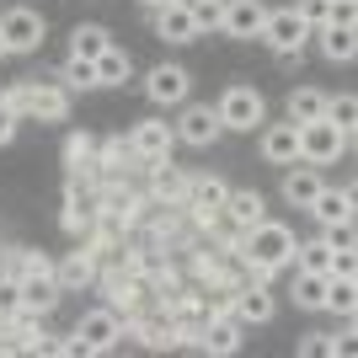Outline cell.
<instances>
[{
	"instance_id": "1",
	"label": "cell",
	"mask_w": 358,
	"mask_h": 358,
	"mask_svg": "<svg viewBox=\"0 0 358 358\" xmlns=\"http://www.w3.org/2000/svg\"><path fill=\"white\" fill-rule=\"evenodd\" d=\"M294 230L289 224H278V220H257L252 230H241V246H236V257L252 268V278L257 284H268L278 268H289L294 262Z\"/></svg>"
},
{
	"instance_id": "2",
	"label": "cell",
	"mask_w": 358,
	"mask_h": 358,
	"mask_svg": "<svg viewBox=\"0 0 358 358\" xmlns=\"http://www.w3.org/2000/svg\"><path fill=\"white\" fill-rule=\"evenodd\" d=\"M123 337V327H118V310H86L80 321H75V331H70V353L75 358H86V353H107V348Z\"/></svg>"
},
{
	"instance_id": "3",
	"label": "cell",
	"mask_w": 358,
	"mask_h": 358,
	"mask_svg": "<svg viewBox=\"0 0 358 358\" xmlns=\"http://www.w3.org/2000/svg\"><path fill=\"white\" fill-rule=\"evenodd\" d=\"M343 150H348V134H343L331 118L299 123V161H305V166H331Z\"/></svg>"
},
{
	"instance_id": "4",
	"label": "cell",
	"mask_w": 358,
	"mask_h": 358,
	"mask_svg": "<svg viewBox=\"0 0 358 358\" xmlns=\"http://www.w3.org/2000/svg\"><path fill=\"white\" fill-rule=\"evenodd\" d=\"M214 113H220L224 129L252 134L257 123H262V113H268V102H262V91H257V86H230V91L220 96V107H214Z\"/></svg>"
},
{
	"instance_id": "5",
	"label": "cell",
	"mask_w": 358,
	"mask_h": 358,
	"mask_svg": "<svg viewBox=\"0 0 358 358\" xmlns=\"http://www.w3.org/2000/svg\"><path fill=\"white\" fill-rule=\"evenodd\" d=\"M0 38L11 54H38L43 48V16L27 11V6H11V11L0 16Z\"/></svg>"
},
{
	"instance_id": "6",
	"label": "cell",
	"mask_w": 358,
	"mask_h": 358,
	"mask_svg": "<svg viewBox=\"0 0 358 358\" xmlns=\"http://www.w3.org/2000/svg\"><path fill=\"white\" fill-rule=\"evenodd\" d=\"M305 38H310V27L294 16V6L268 11V22H262V43H268V48H278V54H299V48H305Z\"/></svg>"
},
{
	"instance_id": "7",
	"label": "cell",
	"mask_w": 358,
	"mask_h": 358,
	"mask_svg": "<svg viewBox=\"0 0 358 358\" xmlns=\"http://www.w3.org/2000/svg\"><path fill=\"white\" fill-rule=\"evenodd\" d=\"M171 145H177V129L166 118H145L134 123V134H129V150H134V161H161V155H171Z\"/></svg>"
},
{
	"instance_id": "8",
	"label": "cell",
	"mask_w": 358,
	"mask_h": 358,
	"mask_svg": "<svg viewBox=\"0 0 358 358\" xmlns=\"http://www.w3.org/2000/svg\"><path fill=\"white\" fill-rule=\"evenodd\" d=\"M262 22H268L262 0H224V11H220L224 38H262Z\"/></svg>"
},
{
	"instance_id": "9",
	"label": "cell",
	"mask_w": 358,
	"mask_h": 358,
	"mask_svg": "<svg viewBox=\"0 0 358 358\" xmlns=\"http://www.w3.org/2000/svg\"><path fill=\"white\" fill-rule=\"evenodd\" d=\"M171 129H177L182 145H193V150H209L214 139L224 134V123H220V113H214V107H187V113L171 123Z\"/></svg>"
},
{
	"instance_id": "10",
	"label": "cell",
	"mask_w": 358,
	"mask_h": 358,
	"mask_svg": "<svg viewBox=\"0 0 358 358\" xmlns=\"http://www.w3.org/2000/svg\"><path fill=\"white\" fill-rule=\"evenodd\" d=\"M230 315H236L241 327H262V321H273V294H268V284H257V278L236 284V299H230Z\"/></svg>"
},
{
	"instance_id": "11",
	"label": "cell",
	"mask_w": 358,
	"mask_h": 358,
	"mask_svg": "<svg viewBox=\"0 0 358 358\" xmlns=\"http://www.w3.org/2000/svg\"><path fill=\"white\" fill-rule=\"evenodd\" d=\"M193 348H203V353H214V358L241 353V321H236V315H209V321L198 327Z\"/></svg>"
},
{
	"instance_id": "12",
	"label": "cell",
	"mask_w": 358,
	"mask_h": 358,
	"mask_svg": "<svg viewBox=\"0 0 358 358\" xmlns=\"http://www.w3.org/2000/svg\"><path fill=\"white\" fill-rule=\"evenodd\" d=\"M150 193H155V203H166V209H182V198H187V171L171 166V155L150 161Z\"/></svg>"
},
{
	"instance_id": "13",
	"label": "cell",
	"mask_w": 358,
	"mask_h": 358,
	"mask_svg": "<svg viewBox=\"0 0 358 358\" xmlns=\"http://www.w3.org/2000/svg\"><path fill=\"white\" fill-rule=\"evenodd\" d=\"M262 161H273V166H294L299 161V123L294 118L262 129Z\"/></svg>"
},
{
	"instance_id": "14",
	"label": "cell",
	"mask_w": 358,
	"mask_h": 358,
	"mask_svg": "<svg viewBox=\"0 0 358 358\" xmlns=\"http://www.w3.org/2000/svg\"><path fill=\"white\" fill-rule=\"evenodd\" d=\"M155 32H161L166 43H193L198 38V22H193V11L182 6V0H166V6H155Z\"/></svg>"
},
{
	"instance_id": "15",
	"label": "cell",
	"mask_w": 358,
	"mask_h": 358,
	"mask_svg": "<svg viewBox=\"0 0 358 358\" xmlns=\"http://www.w3.org/2000/svg\"><path fill=\"white\" fill-rule=\"evenodd\" d=\"M145 91H150V102H161V107L187 102V70H182V64H155L150 80H145Z\"/></svg>"
},
{
	"instance_id": "16",
	"label": "cell",
	"mask_w": 358,
	"mask_h": 358,
	"mask_svg": "<svg viewBox=\"0 0 358 358\" xmlns=\"http://www.w3.org/2000/svg\"><path fill=\"white\" fill-rule=\"evenodd\" d=\"M327 182H321V166H289V177H284V198L294 203V209H310L315 203V193H321Z\"/></svg>"
},
{
	"instance_id": "17",
	"label": "cell",
	"mask_w": 358,
	"mask_h": 358,
	"mask_svg": "<svg viewBox=\"0 0 358 358\" xmlns=\"http://www.w3.org/2000/svg\"><path fill=\"white\" fill-rule=\"evenodd\" d=\"M224 220L236 224V230H252L257 220H268V203H262V193H224Z\"/></svg>"
},
{
	"instance_id": "18",
	"label": "cell",
	"mask_w": 358,
	"mask_h": 358,
	"mask_svg": "<svg viewBox=\"0 0 358 358\" xmlns=\"http://www.w3.org/2000/svg\"><path fill=\"white\" fill-rule=\"evenodd\" d=\"M315 38H321V54H327L331 64H348V59L358 54V32H353V27L327 22V27H315Z\"/></svg>"
},
{
	"instance_id": "19",
	"label": "cell",
	"mask_w": 358,
	"mask_h": 358,
	"mask_svg": "<svg viewBox=\"0 0 358 358\" xmlns=\"http://www.w3.org/2000/svg\"><path fill=\"white\" fill-rule=\"evenodd\" d=\"M59 278H54V273H38V278H22V305H32V310L43 315V310H54V305H59Z\"/></svg>"
},
{
	"instance_id": "20",
	"label": "cell",
	"mask_w": 358,
	"mask_h": 358,
	"mask_svg": "<svg viewBox=\"0 0 358 358\" xmlns=\"http://www.w3.org/2000/svg\"><path fill=\"white\" fill-rule=\"evenodd\" d=\"M310 214H315L321 224L353 220V193H348V187H337V193H331V187H321V193H315V203H310Z\"/></svg>"
},
{
	"instance_id": "21",
	"label": "cell",
	"mask_w": 358,
	"mask_h": 358,
	"mask_svg": "<svg viewBox=\"0 0 358 358\" xmlns=\"http://www.w3.org/2000/svg\"><path fill=\"white\" fill-rule=\"evenodd\" d=\"M294 305L299 310H327V273H294Z\"/></svg>"
},
{
	"instance_id": "22",
	"label": "cell",
	"mask_w": 358,
	"mask_h": 358,
	"mask_svg": "<svg viewBox=\"0 0 358 358\" xmlns=\"http://www.w3.org/2000/svg\"><path fill=\"white\" fill-rule=\"evenodd\" d=\"M70 48L80 54V59H102L107 48H113V32L96 27V22H86V27H75V32H70Z\"/></svg>"
},
{
	"instance_id": "23",
	"label": "cell",
	"mask_w": 358,
	"mask_h": 358,
	"mask_svg": "<svg viewBox=\"0 0 358 358\" xmlns=\"http://www.w3.org/2000/svg\"><path fill=\"white\" fill-rule=\"evenodd\" d=\"M54 278H59V289H86L91 278H96V262H91V252H75V257H64L59 268H54Z\"/></svg>"
},
{
	"instance_id": "24",
	"label": "cell",
	"mask_w": 358,
	"mask_h": 358,
	"mask_svg": "<svg viewBox=\"0 0 358 358\" xmlns=\"http://www.w3.org/2000/svg\"><path fill=\"white\" fill-rule=\"evenodd\" d=\"M289 118H294V123L327 118V91H315V86H299V91H289Z\"/></svg>"
},
{
	"instance_id": "25",
	"label": "cell",
	"mask_w": 358,
	"mask_h": 358,
	"mask_svg": "<svg viewBox=\"0 0 358 358\" xmlns=\"http://www.w3.org/2000/svg\"><path fill=\"white\" fill-rule=\"evenodd\" d=\"M327 310H337V315H353L358 310V284H353V278L327 273Z\"/></svg>"
},
{
	"instance_id": "26",
	"label": "cell",
	"mask_w": 358,
	"mask_h": 358,
	"mask_svg": "<svg viewBox=\"0 0 358 358\" xmlns=\"http://www.w3.org/2000/svg\"><path fill=\"white\" fill-rule=\"evenodd\" d=\"M123 80H129V54L113 43L102 59H96V86H123Z\"/></svg>"
},
{
	"instance_id": "27",
	"label": "cell",
	"mask_w": 358,
	"mask_h": 358,
	"mask_svg": "<svg viewBox=\"0 0 358 358\" xmlns=\"http://www.w3.org/2000/svg\"><path fill=\"white\" fill-rule=\"evenodd\" d=\"M294 262L305 273H327L331 268V246L327 241H305V246H294Z\"/></svg>"
},
{
	"instance_id": "28",
	"label": "cell",
	"mask_w": 358,
	"mask_h": 358,
	"mask_svg": "<svg viewBox=\"0 0 358 358\" xmlns=\"http://www.w3.org/2000/svg\"><path fill=\"white\" fill-rule=\"evenodd\" d=\"M64 86L91 91V86H96V59H80V54H70V64H64Z\"/></svg>"
},
{
	"instance_id": "29",
	"label": "cell",
	"mask_w": 358,
	"mask_h": 358,
	"mask_svg": "<svg viewBox=\"0 0 358 358\" xmlns=\"http://www.w3.org/2000/svg\"><path fill=\"white\" fill-rule=\"evenodd\" d=\"M327 118L343 129V134H353V123H358V96H327Z\"/></svg>"
},
{
	"instance_id": "30",
	"label": "cell",
	"mask_w": 358,
	"mask_h": 358,
	"mask_svg": "<svg viewBox=\"0 0 358 358\" xmlns=\"http://www.w3.org/2000/svg\"><path fill=\"white\" fill-rule=\"evenodd\" d=\"M6 273H16V278H38V273H54V262H48L43 252H11V268Z\"/></svg>"
},
{
	"instance_id": "31",
	"label": "cell",
	"mask_w": 358,
	"mask_h": 358,
	"mask_svg": "<svg viewBox=\"0 0 358 358\" xmlns=\"http://www.w3.org/2000/svg\"><path fill=\"white\" fill-rule=\"evenodd\" d=\"M321 241H327L331 252H353V246H358L353 220H331V224H321Z\"/></svg>"
},
{
	"instance_id": "32",
	"label": "cell",
	"mask_w": 358,
	"mask_h": 358,
	"mask_svg": "<svg viewBox=\"0 0 358 358\" xmlns=\"http://www.w3.org/2000/svg\"><path fill=\"white\" fill-rule=\"evenodd\" d=\"M294 16H299V22H305V27H327V22H331V0H299V6H294Z\"/></svg>"
},
{
	"instance_id": "33",
	"label": "cell",
	"mask_w": 358,
	"mask_h": 358,
	"mask_svg": "<svg viewBox=\"0 0 358 358\" xmlns=\"http://www.w3.org/2000/svg\"><path fill=\"white\" fill-rule=\"evenodd\" d=\"M16 305H22V278H16V273H0V321H6Z\"/></svg>"
},
{
	"instance_id": "34",
	"label": "cell",
	"mask_w": 358,
	"mask_h": 358,
	"mask_svg": "<svg viewBox=\"0 0 358 358\" xmlns=\"http://www.w3.org/2000/svg\"><path fill=\"white\" fill-rule=\"evenodd\" d=\"M187 11H193L198 32H203V27H220V11H224V0H193Z\"/></svg>"
},
{
	"instance_id": "35",
	"label": "cell",
	"mask_w": 358,
	"mask_h": 358,
	"mask_svg": "<svg viewBox=\"0 0 358 358\" xmlns=\"http://www.w3.org/2000/svg\"><path fill=\"white\" fill-rule=\"evenodd\" d=\"M129 155H134L129 139H102V155H96V161H102V166H118V161H129Z\"/></svg>"
},
{
	"instance_id": "36",
	"label": "cell",
	"mask_w": 358,
	"mask_h": 358,
	"mask_svg": "<svg viewBox=\"0 0 358 358\" xmlns=\"http://www.w3.org/2000/svg\"><path fill=\"white\" fill-rule=\"evenodd\" d=\"M299 353H305V358H315V353H331V358H337V337H321V331H310V337L299 343Z\"/></svg>"
},
{
	"instance_id": "37",
	"label": "cell",
	"mask_w": 358,
	"mask_h": 358,
	"mask_svg": "<svg viewBox=\"0 0 358 358\" xmlns=\"http://www.w3.org/2000/svg\"><path fill=\"white\" fill-rule=\"evenodd\" d=\"M91 150H96V145H91V134H70V139H64V161H86V155H91Z\"/></svg>"
},
{
	"instance_id": "38",
	"label": "cell",
	"mask_w": 358,
	"mask_h": 358,
	"mask_svg": "<svg viewBox=\"0 0 358 358\" xmlns=\"http://www.w3.org/2000/svg\"><path fill=\"white\" fill-rule=\"evenodd\" d=\"M331 22H337V27H353L358 22V0H331Z\"/></svg>"
},
{
	"instance_id": "39",
	"label": "cell",
	"mask_w": 358,
	"mask_h": 358,
	"mask_svg": "<svg viewBox=\"0 0 358 358\" xmlns=\"http://www.w3.org/2000/svg\"><path fill=\"white\" fill-rule=\"evenodd\" d=\"M327 273H343V278H353V273H358V257L353 252H331V268Z\"/></svg>"
},
{
	"instance_id": "40",
	"label": "cell",
	"mask_w": 358,
	"mask_h": 358,
	"mask_svg": "<svg viewBox=\"0 0 358 358\" xmlns=\"http://www.w3.org/2000/svg\"><path fill=\"white\" fill-rule=\"evenodd\" d=\"M16 123H22V118H16L11 107L0 102V145H11V139H16Z\"/></svg>"
},
{
	"instance_id": "41",
	"label": "cell",
	"mask_w": 358,
	"mask_h": 358,
	"mask_svg": "<svg viewBox=\"0 0 358 358\" xmlns=\"http://www.w3.org/2000/svg\"><path fill=\"white\" fill-rule=\"evenodd\" d=\"M139 6H150V11H155V6H166V0H139Z\"/></svg>"
},
{
	"instance_id": "42",
	"label": "cell",
	"mask_w": 358,
	"mask_h": 358,
	"mask_svg": "<svg viewBox=\"0 0 358 358\" xmlns=\"http://www.w3.org/2000/svg\"><path fill=\"white\" fill-rule=\"evenodd\" d=\"M6 54H11V48H6V38H0V59H6Z\"/></svg>"
},
{
	"instance_id": "43",
	"label": "cell",
	"mask_w": 358,
	"mask_h": 358,
	"mask_svg": "<svg viewBox=\"0 0 358 358\" xmlns=\"http://www.w3.org/2000/svg\"><path fill=\"white\" fill-rule=\"evenodd\" d=\"M182 6H193V0H182Z\"/></svg>"
}]
</instances>
